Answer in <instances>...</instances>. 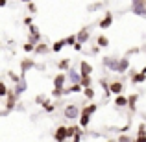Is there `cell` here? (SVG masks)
Masks as SVG:
<instances>
[{"mask_svg":"<svg viewBox=\"0 0 146 142\" xmlns=\"http://www.w3.org/2000/svg\"><path fill=\"white\" fill-rule=\"evenodd\" d=\"M24 50H26V52H30V50H33V46H32V44H24Z\"/></svg>","mask_w":146,"mask_h":142,"instance_id":"cell-20","label":"cell"},{"mask_svg":"<svg viewBox=\"0 0 146 142\" xmlns=\"http://www.w3.org/2000/svg\"><path fill=\"white\" fill-rule=\"evenodd\" d=\"M94 111H96V105H89V107H85V109L82 111V125L83 127H85L87 124H89V116H91V113H94Z\"/></svg>","mask_w":146,"mask_h":142,"instance_id":"cell-1","label":"cell"},{"mask_svg":"<svg viewBox=\"0 0 146 142\" xmlns=\"http://www.w3.org/2000/svg\"><path fill=\"white\" fill-rule=\"evenodd\" d=\"M63 81H65V76H63V74H59L56 79H54V85H56V90H54V94H59L61 87H63Z\"/></svg>","mask_w":146,"mask_h":142,"instance_id":"cell-3","label":"cell"},{"mask_svg":"<svg viewBox=\"0 0 146 142\" xmlns=\"http://www.w3.org/2000/svg\"><path fill=\"white\" fill-rule=\"evenodd\" d=\"M135 9H137V13L139 15H143L144 11H143V6H141V4H135Z\"/></svg>","mask_w":146,"mask_h":142,"instance_id":"cell-15","label":"cell"},{"mask_svg":"<svg viewBox=\"0 0 146 142\" xmlns=\"http://www.w3.org/2000/svg\"><path fill=\"white\" fill-rule=\"evenodd\" d=\"M135 100H137V96H129V98H128V103H129V105H135Z\"/></svg>","mask_w":146,"mask_h":142,"instance_id":"cell-14","label":"cell"},{"mask_svg":"<svg viewBox=\"0 0 146 142\" xmlns=\"http://www.w3.org/2000/svg\"><path fill=\"white\" fill-rule=\"evenodd\" d=\"M78 113H80L78 107H74V105H68L67 109H65V116H67V118H76Z\"/></svg>","mask_w":146,"mask_h":142,"instance_id":"cell-2","label":"cell"},{"mask_svg":"<svg viewBox=\"0 0 146 142\" xmlns=\"http://www.w3.org/2000/svg\"><path fill=\"white\" fill-rule=\"evenodd\" d=\"M80 89H82V87H80V85H74V87H72V89H70V90H72V92H78V90H80Z\"/></svg>","mask_w":146,"mask_h":142,"instance_id":"cell-19","label":"cell"},{"mask_svg":"<svg viewBox=\"0 0 146 142\" xmlns=\"http://www.w3.org/2000/svg\"><path fill=\"white\" fill-rule=\"evenodd\" d=\"M144 76H146V72H143V74H137V76H133V79H135V81H144Z\"/></svg>","mask_w":146,"mask_h":142,"instance_id":"cell-11","label":"cell"},{"mask_svg":"<svg viewBox=\"0 0 146 142\" xmlns=\"http://www.w3.org/2000/svg\"><path fill=\"white\" fill-rule=\"evenodd\" d=\"M91 70H93V68H91V65H87L85 61H83V63H82V76H89Z\"/></svg>","mask_w":146,"mask_h":142,"instance_id":"cell-7","label":"cell"},{"mask_svg":"<svg viewBox=\"0 0 146 142\" xmlns=\"http://www.w3.org/2000/svg\"><path fill=\"white\" fill-rule=\"evenodd\" d=\"M120 90H122V83H118V81L111 83V92H115V94H120Z\"/></svg>","mask_w":146,"mask_h":142,"instance_id":"cell-6","label":"cell"},{"mask_svg":"<svg viewBox=\"0 0 146 142\" xmlns=\"http://www.w3.org/2000/svg\"><path fill=\"white\" fill-rule=\"evenodd\" d=\"M68 137V127H59L56 131V139L57 140H63V139H67Z\"/></svg>","mask_w":146,"mask_h":142,"instance_id":"cell-4","label":"cell"},{"mask_svg":"<svg viewBox=\"0 0 146 142\" xmlns=\"http://www.w3.org/2000/svg\"><path fill=\"white\" fill-rule=\"evenodd\" d=\"M115 102H117V105H118V107H122V105H126V103H128V98H124V96H120V94H118Z\"/></svg>","mask_w":146,"mask_h":142,"instance_id":"cell-8","label":"cell"},{"mask_svg":"<svg viewBox=\"0 0 146 142\" xmlns=\"http://www.w3.org/2000/svg\"><path fill=\"white\" fill-rule=\"evenodd\" d=\"M85 96H87V98H93V96H94V92H93L91 87H85Z\"/></svg>","mask_w":146,"mask_h":142,"instance_id":"cell-12","label":"cell"},{"mask_svg":"<svg viewBox=\"0 0 146 142\" xmlns=\"http://www.w3.org/2000/svg\"><path fill=\"white\" fill-rule=\"evenodd\" d=\"M74 41H78V39H76V37H68L67 43H68V44H74Z\"/></svg>","mask_w":146,"mask_h":142,"instance_id":"cell-17","label":"cell"},{"mask_svg":"<svg viewBox=\"0 0 146 142\" xmlns=\"http://www.w3.org/2000/svg\"><path fill=\"white\" fill-rule=\"evenodd\" d=\"M98 44H100V46H107V44H109V41H107L106 37H98Z\"/></svg>","mask_w":146,"mask_h":142,"instance_id":"cell-9","label":"cell"},{"mask_svg":"<svg viewBox=\"0 0 146 142\" xmlns=\"http://www.w3.org/2000/svg\"><path fill=\"white\" fill-rule=\"evenodd\" d=\"M63 44L65 43H56V44H54V52H59V50L63 48Z\"/></svg>","mask_w":146,"mask_h":142,"instance_id":"cell-13","label":"cell"},{"mask_svg":"<svg viewBox=\"0 0 146 142\" xmlns=\"http://www.w3.org/2000/svg\"><path fill=\"white\" fill-rule=\"evenodd\" d=\"M135 2H143V0H135Z\"/></svg>","mask_w":146,"mask_h":142,"instance_id":"cell-21","label":"cell"},{"mask_svg":"<svg viewBox=\"0 0 146 142\" xmlns=\"http://www.w3.org/2000/svg\"><path fill=\"white\" fill-rule=\"evenodd\" d=\"M82 85H83V87H89V85H91V78H89V76H83Z\"/></svg>","mask_w":146,"mask_h":142,"instance_id":"cell-10","label":"cell"},{"mask_svg":"<svg viewBox=\"0 0 146 142\" xmlns=\"http://www.w3.org/2000/svg\"><path fill=\"white\" fill-rule=\"evenodd\" d=\"M76 129H78V127H68V137H72V135H74V133H76Z\"/></svg>","mask_w":146,"mask_h":142,"instance_id":"cell-16","label":"cell"},{"mask_svg":"<svg viewBox=\"0 0 146 142\" xmlns=\"http://www.w3.org/2000/svg\"><path fill=\"white\" fill-rule=\"evenodd\" d=\"M0 94L6 96V85H0Z\"/></svg>","mask_w":146,"mask_h":142,"instance_id":"cell-18","label":"cell"},{"mask_svg":"<svg viewBox=\"0 0 146 142\" xmlns=\"http://www.w3.org/2000/svg\"><path fill=\"white\" fill-rule=\"evenodd\" d=\"M111 20H113V17H111V15L107 13V17L104 18L102 22H100V28H109V26H111Z\"/></svg>","mask_w":146,"mask_h":142,"instance_id":"cell-5","label":"cell"},{"mask_svg":"<svg viewBox=\"0 0 146 142\" xmlns=\"http://www.w3.org/2000/svg\"><path fill=\"white\" fill-rule=\"evenodd\" d=\"M24 2H30V0H24Z\"/></svg>","mask_w":146,"mask_h":142,"instance_id":"cell-22","label":"cell"}]
</instances>
